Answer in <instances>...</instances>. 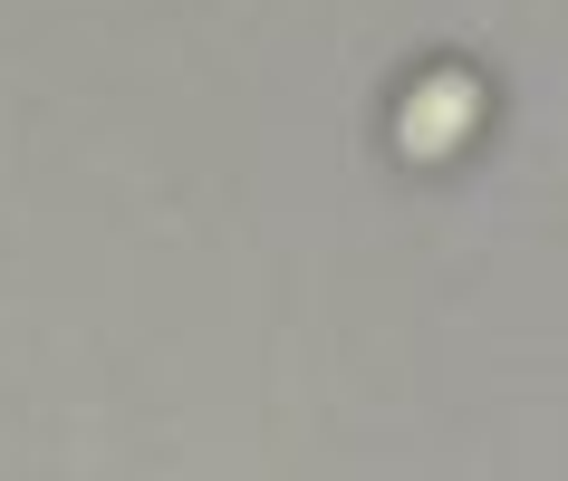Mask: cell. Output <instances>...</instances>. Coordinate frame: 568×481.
<instances>
[{"label": "cell", "instance_id": "1", "mask_svg": "<svg viewBox=\"0 0 568 481\" xmlns=\"http://www.w3.org/2000/svg\"><path fill=\"white\" fill-rule=\"evenodd\" d=\"M473 116H481V88L463 78V68H434V78L405 96V116H395V145L415 154V164H434V154H453L463 135H473Z\"/></svg>", "mask_w": 568, "mask_h": 481}]
</instances>
